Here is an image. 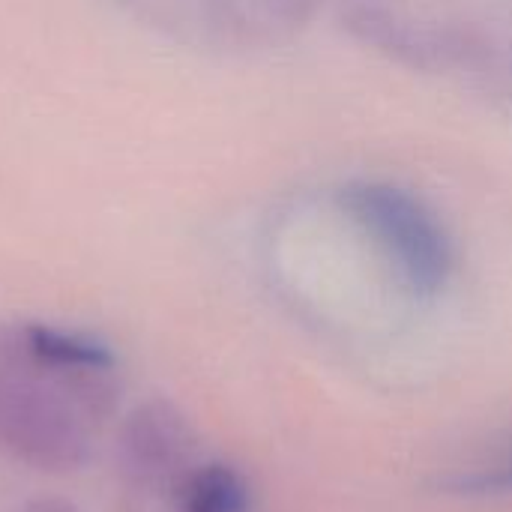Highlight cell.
I'll list each match as a JSON object with an SVG mask.
<instances>
[{
  "label": "cell",
  "instance_id": "cell-3",
  "mask_svg": "<svg viewBox=\"0 0 512 512\" xmlns=\"http://www.w3.org/2000/svg\"><path fill=\"white\" fill-rule=\"evenodd\" d=\"M342 30L396 66L423 75L483 69L495 60L492 36L474 24L420 21L375 0H354L339 15Z\"/></svg>",
  "mask_w": 512,
  "mask_h": 512
},
{
  "label": "cell",
  "instance_id": "cell-1",
  "mask_svg": "<svg viewBox=\"0 0 512 512\" xmlns=\"http://www.w3.org/2000/svg\"><path fill=\"white\" fill-rule=\"evenodd\" d=\"M336 204L384 252L414 297L444 294L456 246L423 198L387 180H348L336 189Z\"/></svg>",
  "mask_w": 512,
  "mask_h": 512
},
{
  "label": "cell",
  "instance_id": "cell-9",
  "mask_svg": "<svg viewBox=\"0 0 512 512\" xmlns=\"http://www.w3.org/2000/svg\"><path fill=\"white\" fill-rule=\"evenodd\" d=\"M21 512H81L72 501L66 498H54V495H42V498H33L24 504Z\"/></svg>",
  "mask_w": 512,
  "mask_h": 512
},
{
  "label": "cell",
  "instance_id": "cell-4",
  "mask_svg": "<svg viewBox=\"0 0 512 512\" xmlns=\"http://www.w3.org/2000/svg\"><path fill=\"white\" fill-rule=\"evenodd\" d=\"M120 462L141 486H165L177 477H189L195 453V432L186 414L165 402L150 399L129 411L117 438Z\"/></svg>",
  "mask_w": 512,
  "mask_h": 512
},
{
  "label": "cell",
  "instance_id": "cell-5",
  "mask_svg": "<svg viewBox=\"0 0 512 512\" xmlns=\"http://www.w3.org/2000/svg\"><path fill=\"white\" fill-rule=\"evenodd\" d=\"M21 339H24L33 369H42V372L114 366V354L102 342L84 333H66V330L45 327V324H27L21 327Z\"/></svg>",
  "mask_w": 512,
  "mask_h": 512
},
{
  "label": "cell",
  "instance_id": "cell-7",
  "mask_svg": "<svg viewBox=\"0 0 512 512\" xmlns=\"http://www.w3.org/2000/svg\"><path fill=\"white\" fill-rule=\"evenodd\" d=\"M444 495L456 498H501L512 495V438L507 444L489 450L471 465L453 468L438 480Z\"/></svg>",
  "mask_w": 512,
  "mask_h": 512
},
{
  "label": "cell",
  "instance_id": "cell-8",
  "mask_svg": "<svg viewBox=\"0 0 512 512\" xmlns=\"http://www.w3.org/2000/svg\"><path fill=\"white\" fill-rule=\"evenodd\" d=\"M324 0H264L267 15L279 24V27H297L312 21L321 12Z\"/></svg>",
  "mask_w": 512,
  "mask_h": 512
},
{
  "label": "cell",
  "instance_id": "cell-2",
  "mask_svg": "<svg viewBox=\"0 0 512 512\" xmlns=\"http://www.w3.org/2000/svg\"><path fill=\"white\" fill-rule=\"evenodd\" d=\"M0 453L45 474L78 471L90 456L87 420L51 381L0 375Z\"/></svg>",
  "mask_w": 512,
  "mask_h": 512
},
{
  "label": "cell",
  "instance_id": "cell-6",
  "mask_svg": "<svg viewBox=\"0 0 512 512\" xmlns=\"http://www.w3.org/2000/svg\"><path fill=\"white\" fill-rule=\"evenodd\" d=\"M180 498L183 512H249V483L237 468L213 462L183 480Z\"/></svg>",
  "mask_w": 512,
  "mask_h": 512
}]
</instances>
